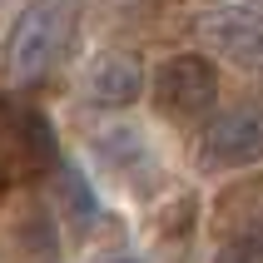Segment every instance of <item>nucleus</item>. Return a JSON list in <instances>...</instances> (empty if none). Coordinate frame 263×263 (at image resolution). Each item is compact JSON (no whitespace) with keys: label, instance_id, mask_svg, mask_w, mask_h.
I'll return each mask as SVG.
<instances>
[{"label":"nucleus","instance_id":"8","mask_svg":"<svg viewBox=\"0 0 263 263\" xmlns=\"http://www.w3.org/2000/svg\"><path fill=\"white\" fill-rule=\"evenodd\" d=\"M55 169H60V204H65L70 223H95L100 219V199H95V189L85 184V174H80L70 159H60Z\"/></svg>","mask_w":263,"mask_h":263},{"label":"nucleus","instance_id":"5","mask_svg":"<svg viewBox=\"0 0 263 263\" xmlns=\"http://www.w3.org/2000/svg\"><path fill=\"white\" fill-rule=\"evenodd\" d=\"M85 89H89V100L109 104V109L134 104L139 89H144V65H139L134 55H119V50L95 55V60H89V74H85Z\"/></svg>","mask_w":263,"mask_h":263},{"label":"nucleus","instance_id":"4","mask_svg":"<svg viewBox=\"0 0 263 263\" xmlns=\"http://www.w3.org/2000/svg\"><path fill=\"white\" fill-rule=\"evenodd\" d=\"M258 159H263V109L258 104L223 109L204 129V164L209 169H249Z\"/></svg>","mask_w":263,"mask_h":263},{"label":"nucleus","instance_id":"6","mask_svg":"<svg viewBox=\"0 0 263 263\" xmlns=\"http://www.w3.org/2000/svg\"><path fill=\"white\" fill-rule=\"evenodd\" d=\"M95 154L109 174L129 179V184H144V174H154V149L134 124H109V129L95 134Z\"/></svg>","mask_w":263,"mask_h":263},{"label":"nucleus","instance_id":"3","mask_svg":"<svg viewBox=\"0 0 263 263\" xmlns=\"http://www.w3.org/2000/svg\"><path fill=\"white\" fill-rule=\"evenodd\" d=\"M199 40L223 55L229 65H243V70H263V10H243V5H219V10H204L194 20Z\"/></svg>","mask_w":263,"mask_h":263},{"label":"nucleus","instance_id":"7","mask_svg":"<svg viewBox=\"0 0 263 263\" xmlns=\"http://www.w3.org/2000/svg\"><path fill=\"white\" fill-rule=\"evenodd\" d=\"M10 149L15 159L25 164L30 174H45L60 164V144H55V129L40 109H15L10 115Z\"/></svg>","mask_w":263,"mask_h":263},{"label":"nucleus","instance_id":"9","mask_svg":"<svg viewBox=\"0 0 263 263\" xmlns=\"http://www.w3.org/2000/svg\"><path fill=\"white\" fill-rule=\"evenodd\" d=\"M10 189V159H5V149H0V194Z\"/></svg>","mask_w":263,"mask_h":263},{"label":"nucleus","instance_id":"1","mask_svg":"<svg viewBox=\"0 0 263 263\" xmlns=\"http://www.w3.org/2000/svg\"><path fill=\"white\" fill-rule=\"evenodd\" d=\"M74 25H80V5L74 0H30L25 10L15 15V30L5 40V65L15 80H45L60 65V55L70 50Z\"/></svg>","mask_w":263,"mask_h":263},{"label":"nucleus","instance_id":"2","mask_svg":"<svg viewBox=\"0 0 263 263\" xmlns=\"http://www.w3.org/2000/svg\"><path fill=\"white\" fill-rule=\"evenodd\" d=\"M214 100H219V70H214V60L169 55L154 70V104H159V115L189 119V115H204Z\"/></svg>","mask_w":263,"mask_h":263}]
</instances>
